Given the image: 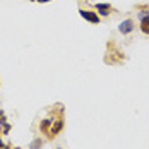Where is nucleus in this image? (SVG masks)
I'll use <instances>...</instances> for the list:
<instances>
[{"mask_svg":"<svg viewBox=\"0 0 149 149\" xmlns=\"http://www.w3.org/2000/svg\"><path fill=\"white\" fill-rule=\"evenodd\" d=\"M0 149H9V146H7V144H3V142L0 141Z\"/></svg>","mask_w":149,"mask_h":149,"instance_id":"obj_7","label":"nucleus"},{"mask_svg":"<svg viewBox=\"0 0 149 149\" xmlns=\"http://www.w3.org/2000/svg\"><path fill=\"white\" fill-rule=\"evenodd\" d=\"M132 29H134V22H132L130 19L123 21V22L118 26V31L122 33V34H129V33H132Z\"/></svg>","mask_w":149,"mask_h":149,"instance_id":"obj_3","label":"nucleus"},{"mask_svg":"<svg viewBox=\"0 0 149 149\" xmlns=\"http://www.w3.org/2000/svg\"><path fill=\"white\" fill-rule=\"evenodd\" d=\"M36 2H40V3H45V2H50V0H36Z\"/></svg>","mask_w":149,"mask_h":149,"instance_id":"obj_8","label":"nucleus"},{"mask_svg":"<svg viewBox=\"0 0 149 149\" xmlns=\"http://www.w3.org/2000/svg\"><path fill=\"white\" fill-rule=\"evenodd\" d=\"M96 10H98L101 15H108L113 9H111V5H110V3H96Z\"/></svg>","mask_w":149,"mask_h":149,"instance_id":"obj_4","label":"nucleus"},{"mask_svg":"<svg viewBox=\"0 0 149 149\" xmlns=\"http://www.w3.org/2000/svg\"><path fill=\"white\" fill-rule=\"evenodd\" d=\"M79 14H81V17H84L86 21H89V22H93V24H98L100 22V17L94 14V12H91V10H79Z\"/></svg>","mask_w":149,"mask_h":149,"instance_id":"obj_2","label":"nucleus"},{"mask_svg":"<svg viewBox=\"0 0 149 149\" xmlns=\"http://www.w3.org/2000/svg\"><path fill=\"white\" fill-rule=\"evenodd\" d=\"M40 148H41V139H36V141H33L31 149H40Z\"/></svg>","mask_w":149,"mask_h":149,"instance_id":"obj_6","label":"nucleus"},{"mask_svg":"<svg viewBox=\"0 0 149 149\" xmlns=\"http://www.w3.org/2000/svg\"><path fill=\"white\" fill-rule=\"evenodd\" d=\"M123 60H125L123 53L117 50V46H115L113 41H110V43H108V57L104 58V62H106V63H120V62H123Z\"/></svg>","mask_w":149,"mask_h":149,"instance_id":"obj_1","label":"nucleus"},{"mask_svg":"<svg viewBox=\"0 0 149 149\" xmlns=\"http://www.w3.org/2000/svg\"><path fill=\"white\" fill-rule=\"evenodd\" d=\"M141 29H142V33L149 34V15H144L141 19Z\"/></svg>","mask_w":149,"mask_h":149,"instance_id":"obj_5","label":"nucleus"}]
</instances>
